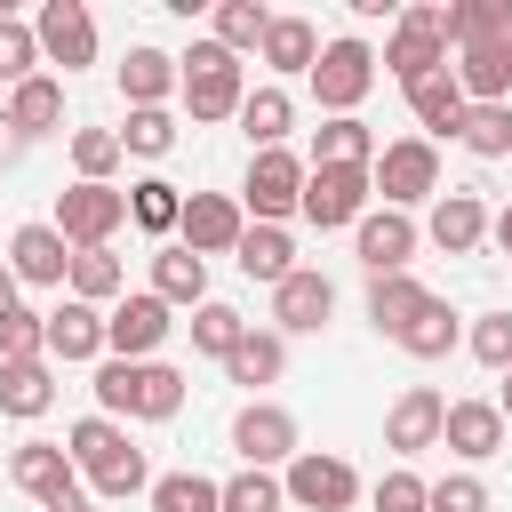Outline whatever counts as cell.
<instances>
[{
	"label": "cell",
	"mask_w": 512,
	"mask_h": 512,
	"mask_svg": "<svg viewBox=\"0 0 512 512\" xmlns=\"http://www.w3.org/2000/svg\"><path fill=\"white\" fill-rule=\"evenodd\" d=\"M176 408H184V368H168V360H96V416L168 424Z\"/></svg>",
	"instance_id": "obj_1"
},
{
	"label": "cell",
	"mask_w": 512,
	"mask_h": 512,
	"mask_svg": "<svg viewBox=\"0 0 512 512\" xmlns=\"http://www.w3.org/2000/svg\"><path fill=\"white\" fill-rule=\"evenodd\" d=\"M448 8H432V0H408L400 16H392V32H384V48H376V72L384 80H400V96L416 88V80H432V72H448Z\"/></svg>",
	"instance_id": "obj_2"
},
{
	"label": "cell",
	"mask_w": 512,
	"mask_h": 512,
	"mask_svg": "<svg viewBox=\"0 0 512 512\" xmlns=\"http://www.w3.org/2000/svg\"><path fill=\"white\" fill-rule=\"evenodd\" d=\"M184 112H192V128H216V120H240V104H248V64L224 48V40H192L184 56Z\"/></svg>",
	"instance_id": "obj_3"
},
{
	"label": "cell",
	"mask_w": 512,
	"mask_h": 512,
	"mask_svg": "<svg viewBox=\"0 0 512 512\" xmlns=\"http://www.w3.org/2000/svg\"><path fill=\"white\" fill-rule=\"evenodd\" d=\"M304 80H312V96H320L328 120H352L384 72H376V48H368L360 32H336V40H320V64H312Z\"/></svg>",
	"instance_id": "obj_4"
},
{
	"label": "cell",
	"mask_w": 512,
	"mask_h": 512,
	"mask_svg": "<svg viewBox=\"0 0 512 512\" xmlns=\"http://www.w3.org/2000/svg\"><path fill=\"white\" fill-rule=\"evenodd\" d=\"M376 200L384 208H400V216H416L424 200H440V144H424V136H392L384 152H376Z\"/></svg>",
	"instance_id": "obj_5"
},
{
	"label": "cell",
	"mask_w": 512,
	"mask_h": 512,
	"mask_svg": "<svg viewBox=\"0 0 512 512\" xmlns=\"http://www.w3.org/2000/svg\"><path fill=\"white\" fill-rule=\"evenodd\" d=\"M304 176H312V160L304 152H248V176H240V208H248V224H288L296 208H304Z\"/></svg>",
	"instance_id": "obj_6"
},
{
	"label": "cell",
	"mask_w": 512,
	"mask_h": 512,
	"mask_svg": "<svg viewBox=\"0 0 512 512\" xmlns=\"http://www.w3.org/2000/svg\"><path fill=\"white\" fill-rule=\"evenodd\" d=\"M168 328H176V304H160L152 288H128L104 312V360H160Z\"/></svg>",
	"instance_id": "obj_7"
},
{
	"label": "cell",
	"mask_w": 512,
	"mask_h": 512,
	"mask_svg": "<svg viewBox=\"0 0 512 512\" xmlns=\"http://www.w3.org/2000/svg\"><path fill=\"white\" fill-rule=\"evenodd\" d=\"M376 208V176L368 168H312L304 176V224H320V232H352L360 216Z\"/></svg>",
	"instance_id": "obj_8"
},
{
	"label": "cell",
	"mask_w": 512,
	"mask_h": 512,
	"mask_svg": "<svg viewBox=\"0 0 512 512\" xmlns=\"http://www.w3.org/2000/svg\"><path fill=\"white\" fill-rule=\"evenodd\" d=\"M232 448H240V464H256V472H288V464L304 456V432H296V416H288L280 400H248V408L232 416Z\"/></svg>",
	"instance_id": "obj_9"
},
{
	"label": "cell",
	"mask_w": 512,
	"mask_h": 512,
	"mask_svg": "<svg viewBox=\"0 0 512 512\" xmlns=\"http://www.w3.org/2000/svg\"><path fill=\"white\" fill-rule=\"evenodd\" d=\"M280 488H288L296 512H352V504H360V472H352L336 448H304V456L280 472Z\"/></svg>",
	"instance_id": "obj_10"
},
{
	"label": "cell",
	"mask_w": 512,
	"mask_h": 512,
	"mask_svg": "<svg viewBox=\"0 0 512 512\" xmlns=\"http://www.w3.org/2000/svg\"><path fill=\"white\" fill-rule=\"evenodd\" d=\"M8 480H16L40 512H64L72 496H88V488H80V464L64 456V440H16V448H8Z\"/></svg>",
	"instance_id": "obj_11"
},
{
	"label": "cell",
	"mask_w": 512,
	"mask_h": 512,
	"mask_svg": "<svg viewBox=\"0 0 512 512\" xmlns=\"http://www.w3.org/2000/svg\"><path fill=\"white\" fill-rule=\"evenodd\" d=\"M72 248H112V232L128 224V192L120 184H72L56 192V216H48Z\"/></svg>",
	"instance_id": "obj_12"
},
{
	"label": "cell",
	"mask_w": 512,
	"mask_h": 512,
	"mask_svg": "<svg viewBox=\"0 0 512 512\" xmlns=\"http://www.w3.org/2000/svg\"><path fill=\"white\" fill-rule=\"evenodd\" d=\"M416 248H424V224H416V216H400V208H368V216L352 224V256H360V272H368V280L408 272V264H416Z\"/></svg>",
	"instance_id": "obj_13"
},
{
	"label": "cell",
	"mask_w": 512,
	"mask_h": 512,
	"mask_svg": "<svg viewBox=\"0 0 512 512\" xmlns=\"http://www.w3.org/2000/svg\"><path fill=\"white\" fill-rule=\"evenodd\" d=\"M32 32H40V64H56L64 80L96 64V16H88L80 0H40Z\"/></svg>",
	"instance_id": "obj_14"
},
{
	"label": "cell",
	"mask_w": 512,
	"mask_h": 512,
	"mask_svg": "<svg viewBox=\"0 0 512 512\" xmlns=\"http://www.w3.org/2000/svg\"><path fill=\"white\" fill-rule=\"evenodd\" d=\"M240 232H248L240 192H184V224H176V240H184L192 256H232Z\"/></svg>",
	"instance_id": "obj_15"
},
{
	"label": "cell",
	"mask_w": 512,
	"mask_h": 512,
	"mask_svg": "<svg viewBox=\"0 0 512 512\" xmlns=\"http://www.w3.org/2000/svg\"><path fill=\"white\" fill-rule=\"evenodd\" d=\"M0 264H8L24 288H64V280H72V240L40 216V224H16V232H8V256H0Z\"/></svg>",
	"instance_id": "obj_16"
},
{
	"label": "cell",
	"mask_w": 512,
	"mask_h": 512,
	"mask_svg": "<svg viewBox=\"0 0 512 512\" xmlns=\"http://www.w3.org/2000/svg\"><path fill=\"white\" fill-rule=\"evenodd\" d=\"M328 312H336V280L312 272V264H296V272L272 288V328H280V336H320Z\"/></svg>",
	"instance_id": "obj_17"
},
{
	"label": "cell",
	"mask_w": 512,
	"mask_h": 512,
	"mask_svg": "<svg viewBox=\"0 0 512 512\" xmlns=\"http://www.w3.org/2000/svg\"><path fill=\"white\" fill-rule=\"evenodd\" d=\"M504 440H512V424L496 416V400H448V424H440V448L472 472V464H488V456H504Z\"/></svg>",
	"instance_id": "obj_18"
},
{
	"label": "cell",
	"mask_w": 512,
	"mask_h": 512,
	"mask_svg": "<svg viewBox=\"0 0 512 512\" xmlns=\"http://www.w3.org/2000/svg\"><path fill=\"white\" fill-rule=\"evenodd\" d=\"M112 80H120V104H128V112H160V104L184 88V64H176L168 48H152V40H136Z\"/></svg>",
	"instance_id": "obj_19"
},
{
	"label": "cell",
	"mask_w": 512,
	"mask_h": 512,
	"mask_svg": "<svg viewBox=\"0 0 512 512\" xmlns=\"http://www.w3.org/2000/svg\"><path fill=\"white\" fill-rule=\"evenodd\" d=\"M440 424H448V400H440L432 384H408V392L384 408V448H392V456H424V448H440Z\"/></svg>",
	"instance_id": "obj_20"
},
{
	"label": "cell",
	"mask_w": 512,
	"mask_h": 512,
	"mask_svg": "<svg viewBox=\"0 0 512 512\" xmlns=\"http://www.w3.org/2000/svg\"><path fill=\"white\" fill-rule=\"evenodd\" d=\"M48 360H56V368L104 360V312L80 304V296H56V312H48Z\"/></svg>",
	"instance_id": "obj_21"
},
{
	"label": "cell",
	"mask_w": 512,
	"mask_h": 512,
	"mask_svg": "<svg viewBox=\"0 0 512 512\" xmlns=\"http://www.w3.org/2000/svg\"><path fill=\"white\" fill-rule=\"evenodd\" d=\"M464 112H472V96L456 88V64L408 88V120H416V136H424V144H440V136H456V128H464Z\"/></svg>",
	"instance_id": "obj_22"
},
{
	"label": "cell",
	"mask_w": 512,
	"mask_h": 512,
	"mask_svg": "<svg viewBox=\"0 0 512 512\" xmlns=\"http://www.w3.org/2000/svg\"><path fill=\"white\" fill-rule=\"evenodd\" d=\"M424 240H432L440 256H472V248L488 240V208H480V192H440L432 216H424Z\"/></svg>",
	"instance_id": "obj_23"
},
{
	"label": "cell",
	"mask_w": 512,
	"mask_h": 512,
	"mask_svg": "<svg viewBox=\"0 0 512 512\" xmlns=\"http://www.w3.org/2000/svg\"><path fill=\"white\" fill-rule=\"evenodd\" d=\"M152 296L176 312H200L208 304V256H192L184 240H160L152 248Z\"/></svg>",
	"instance_id": "obj_24"
},
{
	"label": "cell",
	"mask_w": 512,
	"mask_h": 512,
	"mask_svg": "<svg viewBox=\"0 0 512 512\" xmlns=\"http://www.w3.org/2000/svg\"><path fill=\"white\" fill-rule=\"evenodd\" d=\"M8 128H16V144L56 136V128H64V80H56V72H32L24 88H8Z\"/></svg>",
	"instance_id": "obj_25"
},
{
	"label": "cell",
	"mask_w": 512,
	"mask_h": 512,
	"mask_svg": "<svg viewBox=\"0 0 512 512\" xmlns=\"http://www.w3.org/2000/svg\"><path fill=\"white\" fill-rule=\"evenodd\" d=\"M56 408V360H0V416L32 424Z\"/></svg>",
	"instance_id": "obj_26"
},
{
	"label": "cell",
	"mask_w": 512,
	"mask_h": 512,
	"mask_svg": "<svg viewBox=\"0 0 512 512\" xmlns=\"http://www.w3.org/2000/svg\"><path fill=\"white\" fill-rule=\"evenodd\" d=\"M288 128H296V96H288L280 80L248 88V104H240V136H248V152H280Z\"/></svg>",
	"instance_id": "obj_27"
},
{
	"label": "cell",
	"mask_w": 512,
	"mask_h": 512,
	"mask_svg": "<svg viewBox=\"0 0 512 512\" xmlns=\"http://www.w3.org/2000/svg\"><path fill=\"white\" fill-rule=\"evenodd\" d=\"M376 152H384V144H376V128L352 112V120H320L304 160H312V168H376Z\"/></svg>",
	"instance_id": "obj_28"
},
{
	"label": "cell",
	"mask_w": 512,
	"mask_h": 512,
	"mask_svg": "<svg viewBox=\"0 0 512 512\" xmlns=\"http://www.w3.org/2000/svg\"><path fill=\"white\" fill-rule=\"evenodd\" d=\"M64 456L96 480V472H112L120 456H136V440H128V424H112V416H80V424H64Z\"/></svg>",
	"instance_id": "obj_29"
},
{
	"label": "cell",
	"mask_w": 512,
	"mask_h": 512,
	"mask_svg": "<svg viewBox=\"0 0 512 512\" xmlns=\"http://www.w3.org/2000/svg\"><path fill=\"white\" fill-rule=\"evenodd\" d=\"M456 88L472 104H512V32L488 40V48H464L456 56Z\"/></svg>",
	"instance_id": "obj_30"
},
{
	"label": "cell",
	"mask_w": 512,
	"mask_h": 512,
	"mask_svg": "<svg viewBox=\"0 0 512 512\" xmlns=\"http://www.w3.org/2000/svg\"><path fill=\"white\" fill-rule=\"evenodd\" d=\"M232 264H240L248 280L280 288V280L296 272V240H288V224H248V232H240V248H232Z\"/></svg>",
	"instance_id": "obj_31"
},
{
	"label": "cell",
	"mask_w": 512,
	"mask_h": 512,
	"mask_svg": "<svg viewBox=\"0 0 512 512\" xmlns=\"http://www.w3.org/2000/svg\"><path fill=\"white\" fill-rule=\"evenodd\" d=\"M64 296H80V304L112 312V304L128 296V264H120L112 248H72V280H64Z\"/></svg>",
	"instance_id": "obj_32"
},
{
	"label": "cell",
	"mask_w": 512,
	"mask_h": 512,
	"mask_svg": "<svg viewBox=\"0 0 512 512\" xmlns=\"http://www.w3.org/2000/svg\"><path fill=\"white\" fill-rule=\"evenodd\" d=\"M424 304H432V288H424L416 272H392V280H368V328H376V336H392V344H400V328H408V320H416Z\"/></svg>",
	"instance_id": "obj_33"
},
{
	"label": "cell",
	"mask_w": 512,
	"mask_h": 512,
	"mask_svg": "<svg viewBox=\"0 0 512 512\" xmlns=\"http://www.w3.org/2000/svg\"><path fill=\"white\" fill-rule=\"evenodd\" d=\"M224 376H232V384H248V392L280 384V376H288V336H280V328H248V336H240V352L224 360Z\"/></svg>",
	"instance_id": "obj_34"
},
{
	"label": "cell",
	"mask_w": 512,
	"mask_h": 512,
	"mask_svg": "<svg viewBox=\"0 0 512 512\" xmlns=\"http://www.w3.org/2000/svg\"><path fill=\"white\" fill-rule=\"evenodd\" d=\"M256 64H272L280 80H288V72H312V64H320V32H312V16H272Z\"/></svg>",
	"instance_id": "obj_35"
},
{
	"label": "cell",
	"mask_w": 512,
	"mask_h": 512,
	"mask_svg": "<svg viewBox=\"0 0 512 512\" xmlns=\"http://www.w3.org/2000/svg\"><path fill=\"white\" fill-rule=\"evenodd\" d=\"M128 224L152 232V240H168V232L184 224V184H168V176H136V184H128Z\"/></svg>",
	"instance_id": "obj_36"
},
{
	"label": "cell",
	"mask_w": 512,
	"mask_h": 512,
	"mask_svg": "<svg viewBox=\"0 0 512 512\" xmlns=\"http://www.w3.org/2000/svg\"><path fill=\"white\" fill-rule=\"evenodd\" d=\"M456 344H464V320H456V304H448V296H432V304L400 328V352H408V360H448Z\"/></svg>",
	"instance_id": "obj_37"
},
{
	"label": "cell",
	"mask_w": 512,
	"mask_h": 512,
	"mask_svg": "<svg viewBox=\"0 0 512 512\" xmlns=\"http://www.w3.org/2000/svg\"><path fill=\"white\" fill-rule=\"evenodd\" d=\"M512 32V0H448V48H488Z\"/></svg>",
	"instance_id": "obj_38"
},
{
	"label": "cell",
	"mask_w": 512,
	"mask_h": 512,
	"mask_svg": "<svg viewBox=\"0 0 512 512\" xmlns=\"http://www.w3.org/2000/svg\"><path fill=\"white\" fill-rule=\"evenodd\" d=\"M264 32H272V8H264V0H216V8H208V40H224L232 56L264 48Z\"/></svg>",
	"instance_id": "obj_39"
},
{
	"label": "cell",
	"mask_w": 512,
	"mask_h": 512,
	"mask_svg": "<svg viewBox=\"0 0 512 512\" xmlns=\"http://www.w3.org/2000/svg\"><path fill=\"white\" fill-rule=\"evenodd\" d=\"M248 328H256V320H248L240 304H224V296H208V304L192 312V352H208V360H232Z\"/></svg>",
	"instance_id": "obj_40"
},
{
	"label": "cell",
	"mask_w": 512,
	"mask_h": 512,
	"mask_svg": "<svg viewBox=\"0 0 512 512\" xmlns=\"http://www.w3.org/2000/svg\"><path fill=\"white\" fill-rule=\"evenodd\" d=\"M144 504L152 512H224V480H208V472H160Z\"/></svg>",
	"instance_id": "obj_41"
},
{
	"label": "cell",
	"mask_w": 512,
	"mask_h": 512,
	"mask_svg": "<svg viewBox=\"0 0 512 512\" xmlns=\"http://www.w3.org/2000/svg\"><path fill=\"white\" fill-rule=\"evenodd\" d=\"M120 160H128L120 128H72V176H80V184H112Z\"/></svg>",
	"instance_id": "obj_42"
},
{
	"label": "cell",
	"mask_w": 512,
	"mask_h": 512,
	"mask_svg": "<svg viewBox=\"0 0 512 512\" xmlns=\"http://www.w3.org/2000/svg\"><path fill=\"white\" fill-rule=\"evenodd\" d=\"M456 144L472 160H512V104H472L464 128H456Z\"/></svg>",
	"instance_id": "obj_43"
},
{
	"label": "cell",
	"mask_w": 512,
	"mask_h": 512,
	"mask_svg": "<svg viewBox=\"0 0 512 512\" xmlns=\"http://www.w3.org/2000/svg\"><path fill=\"white\" fill-rule=\"evenodd\" d=\"M32 72H40V32L0 8V88H24Z\"/></svg>",
	"instance_id": "obj_44"
},
{
	"label": "cell",
	"mask_w": 512,
	"mask_h": 512,
	"mask_svg": "<svg viewBox=\"0 0 512 512\" xmlns=\"http://www.w3.org/2000/svg\"><path fill=\"white\" fill-rule=\"evenodd\" d=\"M280 504H288L280 472H256V464H240V472L224 480V512H280Z\"/></svg>",
	"instance_id": "obj_45"
},
{
	"label": "cell",
	"mask_w": 512,
	"mask_h": 512,
	"mask_svg": "<svg viewBox=\"0 0 512 512\" xmlns=\"http://www.w3.org/2000/svg\"><path fill=\"white\" fill-rule=\"evenodd\" d=\"M120 144H128L136 160H168V152H176V112H168V104H160V112H128Z\"/></svg>",
	"instance_id": "obj_46"
},
{
	"label": "cell",
	"mask_w": 512,
	"mask_h": 512,
	"mask_svg": "<svg viewBox=\"0 0 512 512\" xmlns=\"http://www.w3.org/2000/svg\"><path fill=\"white\" fill-rule=\"evenodd\" d=\"M0 360H48V312L16 304V312L0 320Z\"/></svg>",
	"instance_id": "obj_47"
},
{
	"label": "cell",
	"mask_w": 512,
	"mask_h": 512,
	"mask_svg": "<svg viewBox=\"0 0 512 512\" xmlns=\"http://www.w3.org/2000/svg\"><path fill=\"white\" fill-rule=\"evenodd\" d=\"M464 344H472V360H480V368L512 376V312H480V320L464 328Z\"/></svg>",
	"instance_id": "obj_48"
},
{
	"label": "cell",
	"mask_w": 512,
	"mask_h": 512,
	"mask_svg": "<svg viewBox=\"0 0 512 512\" xmlns=\"http://www.w3.org/2000/svg\"><path fill=\"white\" fill-rule=\"evenodd\" d=\"M496 496H488V480L480 472H440L432 480V512H488Z\"/></svg>",
	"instance_id": "obj_49"
},
{
	"label": "cell",
	"mask_w": 512,
	"mask_h": 512,
	"mask_svg": "<svg viewBox=\"0 0 512 512\" xmlns=\"http://www.w3.org/2000/svg\"><path fill=\"white\" fill-rule=\"evenodd\" d=\"M96 496H104V504H128V496H152V464H144V448H136V456H120L112 472H96Z\"/></svg>",
	"instance_id": "obj_50"
},
{
	"label": "cell",
	"mask_w": 512,
	"mask_h": 512,
	"mask_svg": "<svg viewBox=\"0 0 512 512\" xmlns=\"http://www.w3.org/2000/svg\"><path fill=\"white\" fill-rule=\"evenodd\" d=\"M376 512H432V480H416L408 464L376 480Z\"/></svg>",
	"instance_id": "obj_51"
},
{
	"label": "cell",
	"mask_w": 512,
	"mask_h": 512,
	"mask_svg": "<svg viewBox=\"0 0 512 512\" xmlns=\"http://www.w3.org/2000/svg\"><path fill=\"white\" fill-rule=\"evenodd\" d=\"M488 240H496V248H504V256H512V200H504V208H496V216H488Z\"/></svg>",
	"instance_id": "obj_52"
},
{
	"label": "cell",
	"mask_w": 512,
	"mask_h": 512,
	"mask_svg": "<svg viewBox=\"0 0 512 512\" xmlns=\"http://www.w3.org/2000/svg\"><path fill=\"white\" fill-rule=\"evenodd\" d=\"M16 288H24V280H16V272H8V264H0V320H8V312H16V304H24V296H16Z\"/></svg>",
	"instance_id": "obj_53"
},
{
	"label": "cell",
	"mask_w": 512,
	"mask_h": 512,
	"mask_svg": "<svg viewBox=\"0 0 512 512\" xmlns=\"http://www.w3.org/2000/svg\"><path fill=\"white\" fill-rule=\"evenodd\" d=\"M496 416H504V424H512V376H504V384H496Z\"/></svg>",
	"instance_id": "obj_54"
}]
</instances>
